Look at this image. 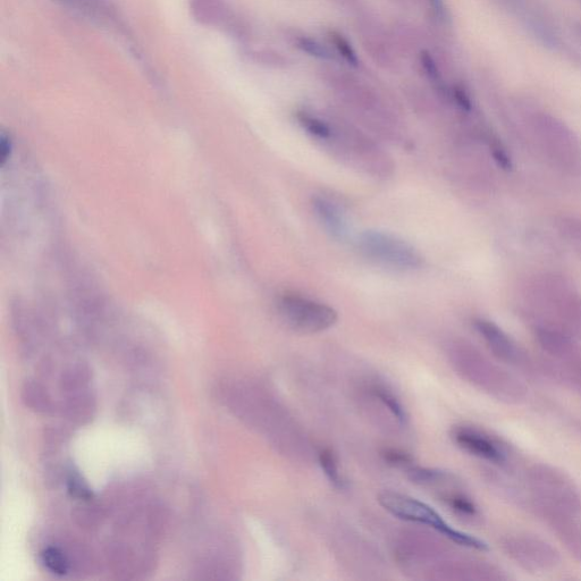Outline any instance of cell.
<instances>
[{
	"label": "cell",
	"mask_w": 581,
	"mask_h": 581,
	"mask_svg": "<svg viewBox=\"0 0 581 581\" xmlns=\"http://www.w3.org/2000/svg\"><path fill=\"white\" fill-rule=\"evenodd\" d=\"M462 368L469 380L492 397L505 403H520L526 398L527 390L516 376L507 369L494 364L473 348L459 349Z\"/></svg>",
	"instance_id": "277c9868"
},
{
	"label": "cell",
	"mask_w": 581,
	"mask_h": 581,
	"mask_svg": "<svg viewBox=\"0 0 581 581\" xmlns=\"http://www.w3.org/2000/svg\"><path fill=\"white\" fill-rule=\"evenodd\" d=\"M318 462L328 481L334 487L342 490L345 482L340 471L339 458L336 456V453L330 448L322 449L318 453Z\"/></svg>",
	"instance_id": "e0dca14e"
},
{
	"label": "cell",
	"mask_w": 581,
	"mask_h": 581,
	"mask_svg": "<svg viewBox=\"0 0 581 581\" xmlns=\"http://www.w3.org/2000/svg\"><path fill=\"white\" fill-rule=\"evenodd\" d=\"M536 147L558 170L581 173V143L561 122L552 117L538 116L533 122Z\"/></svg>",
	"instance_id": "5b68a950"
},
{
	"label": "cell",
	"mask_w": 581,
	"mask_h": 581,
	"mask_svg": "<svg viewBox=\"0 0 581 581\" xmlns=\"http://www.w3.org/2000/svg\"><path fill=\"white\" fill-rule=\"evenodd\" d=\"M282 321L301 334H317L330 330L339 321L338 311L326 303L285 293L277 301Z\"/></svg>",
	"instance_id": "8992f818"
},
{
	"label": "cell",
	"mask_w": 581,
	"mask_h": 581,
	"mask_svg": "<svg viewBox=\"0 0 581 581\" xmlns=\"http://www.w3.org/2000/svg\"><path fill=\"white\" fill-rule=\"evenodd\" d=\"M313 209L325 231L335 240H345L349 235V223L342 208L331 199L313 198Z\"/></svg>",
	"instance_id": "8fae6325"
},
{
	"label": "cell",
	"mask_w": 581,
	"mask_h": 581,
	"mask_svg": "<svg viewBox=\"0 0 581 581\" xmlns=\"http://www.w3.org/2000/svg\"><path fill=\"white\" fill-rule=\"evenodd\" d=\"M92 378V370L87 364H74L63 370L60 389L67 395L87 390Z\"/></svg>",
	"instance_id": "5bb4252c"
},
{
	"label": "cell",
	"mask_w": 581,
	"mask_h": 581,
	"mask_svg": "<svg viewBox=\"0 0 581 581\" xmlns=\"http://www.w3.org/2000/svg\"><path fill=\"white\" fill-rule=\"evenodd\" d=\"M42 563L53 574L65 576L69 574L71 562L67 555L58 547L49 546L41 553Z\"/></svg>",
	"instance_id": "d6986e66"
},
{
	"label": "cell",
	"mask_w": 581,
	"mask_h": 581,
	"mask_svg": "<svg viewBox=\"0 0 581 581\" xmlns=\"http://www.w3.org/2000/svg\"><path fill=\"white\" fill-rule=\"evenodd\" d=\"M381 457L387 465L397 468H408L414 465V457L407 451L397 448H384Z\"/></svg>",
	"instance_id": "603a6c76"
},
{
	"label": "cell",
	"mask_w": 581,
	"mask_h": 581,
	"mask_svg": "<svg viewBox=\"0 0 581 581\" xmlns=\"http://www.w3.org/2000/svg\"><path fill=\"white\" fill-rule=\"evenodd\" d=\"M21 398L25 407L37 414H47L52 411V397L46 387L36 380L25 381L21 389Z\"/></svg>",
	"instance_id": "4fadbf2b"
},
{
	"label": "cell",
	"mask_w": 581,
	"mask_h": 581,
	"mask_svg": "<svg viewBox=\"0 0 581 581\" xmlns=\"http://www.w3.org/2000/svg\"><path fill=\"white\" fill-rule=\"evenodd\" d=\"M441 500L457 515L474 519L479 516L476 503L469 496L460 491L446 492L441 495Z\"/></svg>",
	"instance_id": "2e32d148"
},
{
	"label": "cell",
	"mask_w": 581,
	"mask_h": 581,
	"mask_svg": "<svg viewBox=\"0 0 581 581\" xmlns=\"http://www.w3.org/2000/svg\"><path fill=\"white\" fill-rule=\"evenodd\" d=\"M527 487L535 511L551 527L581 517V495L562 471L546 465L528 470Z\"/></svg>",
	"instance_id": "7a4b0ae2"
},
{
	"label": "cell",
	"mask_w": 581,
	"mask_h": 581,
	"mask_svg": "<svg viewBox=\"0 0 581 581\" xmlns=\"http://www.w3.org/2000/svg\"><path fill=\"white\" fill-rule=\"evenodd\" d=\"M66 486L73 498L80 501L94 500V493H92L88 483L84 481L79 471L73 468L67 470Z\"/></svg>",
	"instance_id": "ffe728a7"
},
{
	"label": "cell",
	"mask_w": 581,
	"mask_h": 581,
	"mask_svg": "<svg viewBox=\"0 0 581 581\" xmlns=\"http://www.w3.org/2000/svg\"><path fill=\"white\" fill-rule=\"evenodd\" d=\"M503 551L519 567L530 572L554 569L560 563V555L542 538L528 535H509L502 542Z\"/></svg>",
	"instance_id": "ba28073f"
},
{
	"label": "cell",
	"mask_w": 581,
	"mask_h": 581,
	"mask_svg": "<svg viewBox=\"0 0 581 581\" xmlns=\"http://www.w3.org/2000/svg\"><path fill=\"white\" fill-rule=\"evenodd\" d=\"M377 501L385 511L395 518L432 528L437 533L448 538L449 541L467 547V549L481 552L488 550L485 542L453 528L442 518L439 512L429 507L428 504L411 498L409 495L384 491L378 494Z\"/></svg>",
	"instance_id": "3957f363"
},
{
	"label": "cell",
	"mask_w": 581,
	"mask_h": 581,
	"mask_svg": "<svg viewBox=\"0 0 581 581\" xmlns=\"http://www.w3.org/2000/svg\"><path fill=\"white\" fill-rule=\"evenodd\" d=\"M91 501H82L83 504L77 508L75 511V519L78 520L79 524L83 527L95 526L100 518V513L98 512L95 505H91Z\"/></svg>",
	"instance_id": "cb8c5ba5"
},
{
	"label": "cell",
	"mask_w": 581,
	"mask_h": 581,
	"mask_svg": "<svg viewBox=\"0 0 581 581\" xmlns=\"http://www.w3.org/2000/svg\"><path fill=\"white\" fill-rule=\"evenodd\" d=\"M372 393L376 399L384 404L387 410L391 412L393 417L397 419L401 425L407 424L408 415L406 409L403 408L397 395L383 385H374Z\"/></svg>",
	"instance_id": "ac0fdd59"
},
{
	"label": "cell",
	"mask_w": 581,
	"mask_h": 581,
	"mask_svg": "<svg viewBox=\"0 0 581 581\" xmlns=\"http://www.w3.org/2000/svg\"><path fill=\"white\" fill-rule=\"evenodd\" d=\"M451 437L453 442L470 456L493 463L496 466L508 465L507 446L481 428L459 425L452 429Z\"/></svg>",
	"instance_id": "30bf717a"
},
{
	"label": "cell",
	"mask_w": 581,
	"mask_h": 581,
	"mask_svg": "<svg viewBox=\"0 0 581 581\" xmlns=\"http://www.w3.org/2000/svg\"><path fill=\"white\" fill-rule=\"evenodd\" d=\"M12 153V141L10 138L3 136L0 138V162L4 165Z\"/></svg>",
	"instance_id": "d4e9b609"
},
{
	"label": "cell",
	"mask_w": 581,
	"mask_h": 581,
	"mask_svg": "<svg viewBox=\"0 0 581 581\" xmlns=\"http://www.w3.org/2000/svg\"><path fill=\"white\" fill-rule=\"evenodd\" d=\"M299 122L303 126V129L308 131V133L315 138L327 140L332 137L330 126L317 119V117L301 114L299 115Z\"/></svg>",
	"instance_id": "7402d4cb"
},
{
	"label": "cell",
	"mask_w": 581,
	"mask_h": 581,
	"mask_svg": "<svg viewBox=\"0 0 581 581\" xmlns=\"http://www.w3.org/2000/svg\"><path fill=\"white\" fill-rule=\"evenodd\" d=\"M536 326L553 328L581 339V296L572 284L554 274L535 275L522 291Z\"/></svg>",
	"instance_id": "6da1fadb"
},
{
	"label": "cell",
	"mask_w": 581,
	"mask_h": 581,
	"mask_svg": "<svg viewBox=\"0 0 581 581\" xmlns=\"http://www.w3.org/2000/svg\"><path fill=\"white\" fill-rule=\"evenodd\" d=\"M358 247L362 255L378 265L414 271L423 265V257L410 243L381 231H366L360 235Z\"/></svg>",
	"instance_id": "52a82bcc"
},
{
	"label": "cell",
	"mask_w": 581,
	"mask_h": 581,
	"mask_svg": "<svg viewBox=\"0 0 581 581\" xmlns=\"http://www.w3.org/2000/svg\"><path fill=\"white\" fill-rule=\"evenodd\" d=\"M409 481L418 485H440L454 478L446 471L412 465L407 468Z\"/></svg>",
	"instance_id": "9a60e30c"
},
{
	"label": "cell",
	"mask_w": 581,
	"mask_h": 581,
	"mask_svg": "<svg viewBox=\"0 0 581 581\" xmlns=\"http://www.w3.org/2000/svg\"><path fill=\"white\" fill-rule=\"evenodd\" d=\"M62 411L65 418L72 424L87 425L97 414L95 395L86 390L69 394L63 403Z\"/></svg>",
	"instance_id": "7c38bea8"
},
{
	"label": "cell",
	"mask_w": 581,
	"mask_h": 581,
	"mask_svg": "<svg viewBox=\"0 0 581 581\" xmlns=\"http://www.w3.org/2000/svg\"><path fill=\"white\" fill-rule=\"evenodd\" d=\"M474 327L496 359L522 372H534L536 366L533 359L500 326L488 319L477 318Z\"/></svg>",
	"instance_id": "9c48e42d"
},
{
	"label": "cell",
	"mask_w": 581,
	"mask_h": 581,
	"mask_svg": "<svg viewBox=\"0 0 581 581\" xmlns=\"http://www.w3.org/2000/svg\"><path fill=\"white\" fill-rule=\"evenodd\" d=\"M555 227L563 238L581 242V220L574 216H560L555 221Z\"/></svg>",
	"instance_id": "44dd1931"
}]
</instances>
